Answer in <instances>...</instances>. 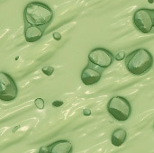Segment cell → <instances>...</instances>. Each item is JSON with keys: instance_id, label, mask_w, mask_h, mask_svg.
Returning a JSON list of instances; mask_svg holds the SVG:
<instances>
[{"instance_id": "1", "label": "cell", "mask_w": 154, "mask_h": 153, "mask_svg": "<svg viewBox=\"0 0 154 153\" xmlns=\"http://www.w3.org/2000/svg\"><path fill=\"white\" fill-rule=\"evenodd\" d=\"M53 18V12L50 6L41 2L29 3L23 10V19L26 25L46 26Z\"/></svg>"}, {"instance_id": "2", "label": "cell", "mask_w": 154, "mask_h": 153, "mask_svg": "<svg viewBox=\"0 0 154 153\" xmlns=\"http://www.w3.org/2000/svg\"><path fill=\"white\" fill-rule=\"evenodd\" d=\"M125 66L131 74L134 76L143 75L152 68L153 56L144 48L137 49L126 56Z\"/></svg>"}, {"instance_id": "3", "label": "cell", "mask_w": 154, "mask_h": 153, "mask_svg": "<svg viewBox=\"0 0 154 153\" xmlns=\"http://www.w3.org/2000/svg\"><path fill=\"white\" fill-rule=\"evenodd\" d=\"M107 111L109 115L119 122L128 120L132 114V106L130 102L123 96H114L107 104Z\"/></svg>"}, {"instance_id": "4", "label": "cell", "mask_w": 154, "mask_h": 153, "mask_svg": "<svg viewBox=\"0 0 154 153\" xmlns=\"http://www.w3.org/2000/svg\"><path fill=\"white\" fill-rule=\"evenodd\" d=\"M0 98L2 101L9 102L16 98L18 94V88L10 75L5 72H0Z\"/></svg>"}, {"instance_id": "5", "label": "cell", "mask_w": 154, "mask_h": 153, "mask_svg": "<svg viewBox=\"0 0 154 153\" xmlns=\"http://www.w3.org/2000/svg\"><path fill=\"white\" fill-rule=\"evenodd\" d=\"M133 21L135 28L142 33H149L153 28V18L151 9H138L134 14Z\"/></svg>"}, {"instance_id": "6", "label": "cell", "mask_w": 154, "mask_h": 153, "mask_svg": "<svg viewBox=\"0 0 154 153\" xmlns=\"http://www.w3.org/2000/svg\"><path fill=\"white\" fill-rule=\"evenodd\" d=\"M114 59L115 56L112 52L105 48H95L88 54L89 62L102 69H107L110 67Z\"/></svg>"}, {"instance_id": "7", "label": "cell", "mask_w": 154, "mask_h": 153, "mask_svg": "<svg viewBox=\"0 0 154 153\" xmlns=\"http://www.w3.org/2000/svg\"><path fill=\"white\" fill-rule=\"evenodd\" d=\"M101 78H102V72L99 69L90 65H88L87 67L84 68L80 76V79L85 86L95 85L100 81Z\"/></svg>"}, {"instance_id": "8", "label": "cell", "mask_w": 154, "mask_h": 153, "mask_svg": "<svg viewBox=\"0 0 154 153\" xmlns=\"http://www.w3.org/2000/svg\"><path fill=\"white\" fill-rule=\"evenodd\" d=\"M43 33V26L26 25L24 30V38L27 42H35L42 37Z\"/></svg>"}, {"instance_id": "9", "label": "cell", "mask_w": 154, "mask_h": 153, "mask_svg": "<svg viewBox=\"0 0 154 153\" xmlns=\"http://www.w3.org/2000/svg\"><path fill=\"white\" fill-rule=\"evenodd\" d=\"M72 143L69 141H58L50 145V153H71Z\"/></svg>"}, {"instance_id": "10", "label": "cell", "mask_w": 154, "mask_h": 153, "mask_svg": "<svg viewBox=\"0 0 154 153\" xmlns=\"http://www.w3.org/2000/svg\"><path fill=\"white\" fill-rule=\"evenodd\" d=\"M127 137V133L125 129L119 128L114 131L111 136V142L114 146L116 147H120L122 146L126 140Z\"/></svg>"}, {"instance_id": "11", "label": "cell", "mask_w": 154, "mask_h": 153, "mask_svg": "<svg viewBox=\"0 0 154 153\" xmlns=\"http://www.w3.org/2000/svg\"><path fill=\"white\" fill-rule=\"evenodd\" d=\"M34 105L35 106L40 109V110H42L44 108V106H45V103H44V100L42 98H36L34 100Z\"/></svg>"}, {"instance_id": "12", "label": "cell", "mask_w": 154, "mask_h": 153, "mask_svg": "<svg viewBox=\"0 0 154 153\" xmlns=\"http://www.w3.org/2000/svg\"><path fill=\"white\" fill-rule=\"evenodd\" d=\"M42 71L43 72V74H45L46 76H51L52 75V73L54 72V68L51 67V66H47V67H43L42 69Z\"/></svg>"}, {"instance_id": "13", "label": "cell", "mask_w": 154, "mask_h": 153, "mask_svg": "<svg viewBox=\"0 0 154 153\" xmlns=\"http://www.w3.org/2000/svg\"><path fill=\"white\" fill-rule=\"evenodd\" d=\"M126 58V54L125 51H118L116 55H115V59L118 61H121L123 60H125Z\"/></svg>"}, {"instance_id": "14", "label": "cell", "mask_w": 154, "mask_h": 153, "mask_svg": "<svg viewBox=\"0 0 154 153\" xmlns=\"http://www.w3.org/2000/svg\"><path fill=\"white\" fill-rule=\"evenodd\" d=\"M52 37H53V39L55 40V41H60L61 40V38H62V36H61V34L60 33V32H53L52 33Z\"/></svg>"}, {"instance_id": "15", "label": "cell", "mask_w": 154, "mask_h": 153, "mask_svg": "<svg viewBox=\"0 0 154 153\" xmlns=\"http://www.w3.org/2000/svg\"><path fill=\"white\" fill-rule=\"evenodd\" d=\"M38 153H50V146H43L41 147Z\"/></svg>"}, {"instance_id": "16", "label": "cell", "mask_w": 154, "mask_h": 153, "mask_svg": "<svg viewBox=\"0 0 154 153\" xmlns=\"http://www.w3.org/2000/svg\"><path fill=\"white\" fill-rule=\"evenodd\" d=\"M63 105V102L62 101H54L53 103H52V106H54V107H60V106H62Z\"/></svg>"}, {"instance_id": "17", "label": "cell", "mask_w": 154, "mask_h": 153, "mask_svg": "<svg viewBox=\"0 0 154 153\" xmlns=\"http://www.w3.org/2000/svg\"><path fill=\"white\" fill-rule=\"evenodd\" d=\"M83 115L85 116H89L91 115V110L90 109H84L83 110Z\"/></svg>"}, {"instance_id": "18", "label": "cell", "mask_w": 154, "mask_h": 153, "mask_svg": "<svg viewBox=\"0 0 154 153\" xmlns=\"http://www.w3.org/2000/svg\"><path fill=\"white\" fill-rule=\"evenodd\" d=\"M151 13L152 14V18H153V28H154V9L153 10H151Z\"/></svg>"}, {"instance_id": "19", "label": "cell", "mask_w": 154, "mask_h": 153, "mask_svg": "<svg viewBox=\"0 0 154 153\" xmlns=\"http://www.w3.org/2000/svg\"><path fill=\"white\" fill-rule=\"evenodd\" d=\"M19 128H20V126H19V125H18V126H16V128L13 130V133H15V132H16V130H17V129H19Z\"/></svg>"}, {"instance_id": "20", "label": "cell", "mask_w": 154, "mask_h": 153, "mask_svg": "<svg viewBox=\"0 0 154 153\" xmlns=\"http://www.w3.org/2000/svg\"><path fill=\"white\" fill-rule=\"evenodd\" d=\"M148 3L152 5V4H153L154 3V0H148Z\"/></svg>"}, {"instance_id": "21", "label": "cell", "mask_w": 154, "mask_h": 153, "mask_svg": "<svg viewBox=\"0 0 154 153\" xmlns=\"http://www.w3.org/2000/svg\"><path fill=\"white\" fill-rule=\"evenodd\" d=\"M153 131H154V126H153Z\"/></svg>"}]
</instances>
